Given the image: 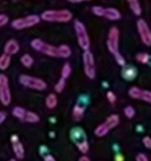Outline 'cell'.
<instances>
[{"label": "cell", "mask_w": 151, "mask_h": 161, "mask_svg": "<svg viewBox=\"0 0 151 161\" xmlns=\"http://www.w3.org/2000/svg\"><path fill=\"white\" fill-rule=\"evenodd\" d=\"M74 29H75V33L76 36H77L78 45L81 47V49H83L84 51H87L89 49V47H91V40H89L88 33H87L85 25L81 21L75 20Z\"/></svg>", "instance_id": "cell-2"}, {"label": "cell", "mask_w": 151, "mask_h": 161, "mask_svg": "<svg viewBox=\"0 0 151 161\" xmlns=\"http://www.w3.org/2000/svg\"><path fill=\"white\" fill-rule=\"evenodd\" d=\"M107 98H108V101L110 102L111 104H114L116 102V95L114 94L113 92L109 91V92H107Z\"/></svg>", "instance_id": "cell-35"}, {"label": "cell", "mask_w": 151, "mask_h": 161, "mask_svg": "<svg viewBox=\"0 0 151 161\" xmlns=\"http://www.w3.org/2000/svg\"><path fill=\"white\" fill-rule=\"evenodd\" d=\"M107 47L113 55L119 53V30H118L117 27H113L109 30Z\"/></svg>", "instance_id": "cell-9"}, {"label": "cell", "mask_w": 151, "mask_h": 161, "mask_svg": "<svg viewBox=\"0 0 151 161\" xmlns=\"http://www.w3.org/2000/svg\"><path fill=\"white\" fill-rule=\"evenodd\" d=\"M128 94H129V96H130L131 98H133V99H140V94H141V90H140L139 87H136V86H133V87H131L130 90H129Z\"/></svg>", "instance_id": "cell-26"}, {"label": "cell", "mask_w": 151, "mask_h": 161, "mask_svg": "<svg viewBox=\"0 0 151 161\" xmlns=\"http://www.w3.org/2000/svg\"><path fill=\"white\" fill-rule=\"evenodd\" d=\"M11 140H12V142H16V141H18V137H17V136H12L11 137Z\"/></svg>", "instance_id": "cell-42"}, {"label": "cell", "mask_w": 151, "mask_h": 161, "mask_svg": "<svg viewBox=\"0 0 151 161\" xmlns=\"http://www.w3.org/2000/svg\"><path fill=\"white\" fill-rule=\"evenodd\" d=\"M129 3V7L132 10V12L136 16H140L141 14V7H140L139 0H127Z\"/></svg>", "instance_id": "cell-20"}, {"label": "cell", "mask_w": 151, "mask_h": 161, "mask_svg": "<svg viewBox=\"0 0 151 161\" xmlns=\"http://www.w3.org/2000/svg\"><path fill=\"white\" fill-rule=\"evenodd\" d=\"M0 102L5 106H8L11 103L9 80L5 74H0Z\"/></svg>", "instance_id": "cell-6"}, {"label": "cell", "mask_w": 151, "mask_h": 161, "mask_svg": "<svg viewBox=\"0 0 151 161\" xmlns=\"http://www.w3.org/2000/svg\"><path fill=\"white\" fill-rule=\"evenodd\" d=\"M142 142H143L144 147L148 148V149H151V138L148 136H146L143 139H142Z\"/></svg>", "instance_id": "cell-34"}, {"label": "cell", "mask_w": 151, "mask_h": 161, "mask_svg": "<svg viewBox=\"0 0 151 161\" xmlns=\"http://www.w3.org/2000/svg\"><path fill=\"white\" fill-rule=\"evenodd\" d=\"M25 112H27V110H25V108L20 107V106H16V107H14V109H12V115L19 119H23Z\"/></svg>", "instance_id": "cell-24"}, {"label": "cell", "mask_w": 151, "mask_h": 161, "mask_svg": "<svg viewBox=\"0 0 151 161\" xmlns=\"http://www.w3.org/2000/svg\"><path fill=\"white\" fill-rule=\"evenodd\" d=\"M85 113V107L81 105H75L73 108V118L74 120H81L84 116Z\"/></svg>", "instance_id": "cell-18"}, {"label": "cell", "mask_w": 151, "mask_h": 161, "mask_svg": "<svg viewBox=\"0 0 151 161\" xmlns=\"http://www.w3.org/2000/svg\"><path fill=\"white\" fill-rule=\"evenodd\" d=\"M19 82L22 84L23 86L28 88H31V90L36 91H45L47 90V83L44 80H41L39 77H34V76L30 75H21L19 77Z\"/></svg>", "instance_id": "cell-4"}, {"label": "cell", "mask_w": 151, "mask_h": 161, "mask_svg": "<svg viewBox=\"0 0 151 161\" xmlns=\"http://www.w3.org/2000/svg\"><path fill=\"white\" fill-rule=\"evenodd\" d=\"M72 3H84V1H92V0H67Z\"/></svg>", "instance_id": "cell-39"}, {"label": "cell", "mask_w": 151, "mask_h": 161, "mask_svg": "<svg viewBox=\"0 0 151 161\" xmlns=\"http://www.w3.org/2000/svg\"><path fill=\"white\" fill-rule=\"evenodd\" d=\"M45 105L49 109H53V108L56 107L58 105V97H56L55 94L51 93L47 96V99H45Z\"/></svg>", "instance_id": "cell-16"}, {"label": "cell", "mask_w": 151, "mask_h": 161, "mask_svg": "<svg viewBox=\"0 0 151 161\" xmlns=\"http://www.w3.org/2000/svg\"><path fill=\"white\" fill-rule=\"evenodd\" d=\"M78 161H91V159H89L88 157H86V156H82L80 159H78Z\"/></svg>", "instance_id": "cell-40"}, {"label": "cell", "mask_w": 151, "mask_h": 161, "mask_svg": "<svg viewBox=\"0 0 151 161\" xmlns=\"http://www.w3.org/2000/svg\"><path fill=\"white\" fill-rule=\"evenodd\" d=\"M136 160H137V161H149L148 157H147L144 153H139L137 156V158H136Z\"/></svg>", "instance_id": "cell-36"}, {"label": "cell", "mask_w": 151, "mask_h": 161, "mask_svg": "<svg viewBox=\"0 0 151 161\" xmlns=\"http://www.w3.org/2000/svg\"><path fill=\"white\" fill-rule=\"evenodd\" d=\"M116 161H124V157L121 154H117L116 156Z\"/></svg>", "instance_id": "cell-41"}, {"label": "cell", "mask_w": 151, "mask_h": 161, "mask_svg": "<svg viewBox=\"0 0 151 161\" xmlns=\"http://www.w3.org/2000/svg\"><path fill=\"white\" fill-rule=\"evenodd\" d=\"M8 161H17L16 159H10V160H8Z\"/></svg>", "instance_id": "cell-43"}, {"label": "cell", "mask_w": 151, "mask_h": 161, "mask_svg": "<svg viewBox=\"0 0 151 161\" xmlns=\"http://www.w3.org/2000/svg\"><path fill=\"white\" fill-rule=\"evenodd\" d=\"M9 21V18L6 14H0V28H3V25H6Z\"/></svg>", "instance_id": "cell-33"}, {"label": "cell", "mask_w": 151, "mask_h": 161, "mask_svg": "<svg viewBox=\"0 0 151 161\" xmlns=\"http://www.w3.org/2000/svg\"><path fill=\"white\" fill-rule=\"evenodd\" d=\"M114 56H115L116 62H117L118 64L120 65V66H125V65H126V60H125V58L120 53L116 54V55H114Z\"/></svg>", "instance_id": "cell-32"}, {"label": "cell", "mask_w": 151, "mask_h": 161, "mask_svg": "<svg viewBox=\"0 0 151 161\" xmlns=\"http://www.w3.org/2000/svg\"><path fill=\"white\" fill-rule=\"evenodd\" d=\"M71 137L76 143L81 142L83 140H86V137H85V134L81 128H75V129L72 130L71 132Z\"/></svg>", "instance_id": "cell-14"}, {"label": "cell", "mask_w": 151, "mask_h": 161, "mask_svg": "<svg viewBox=\"0 0 151 161\" xmlns=\"http://www.w3.org/2000/svg\"><path fill=\"white\" fill-rule=\"evenodd\" d=\"M140 99L144 101L147 103H151V92L150 91H143L141 90V94H140Z\"/></svg>", "instance_id": "cell-29"}, {"label": "cell", "mask_w": 151, "mask_h": 161, "mask_svg": "<svg viewBox=\"0 0 151 161\" xmlns=\"http://www.w3.org/2000/svg\"><path fill=\"white\" fill-rule=\"evenodd\" d=\"M0 1H1V0H0Z\"/></svg>", "instance_id": "cell-44"}, {"label": "cell", "mask_w": 151, "mask_h": 161, "mask_svg": "<svg viewBox=\"0 0 151 161\" xmlns=\"http://www.w3.org/2000/svg\"><path fill=\"white\" fill-rule=\"evenodd\" d=\"M83 64H84L85 75L88 78H91V80L95 78V61H94L93 53L91 51H88V50L84 51V53H83Z\"/></svg>", "instance_id": "cell-8"}, {"label": "cell", "mask_w": 151, "mask_h": 161, "mask_svg": "<svg viewBox=\"0 0 151 161\" xmlns=\"http://www.w3.org/2000/svg\"><path fill=\"white\" fill-rule=\"evenodd\" d=\"M12 149H14V152L16 154L17 159L21 160V159L25 158V147H23V145L19 140L16 141V142H12Z\"/></svg>", "instance_id": "cell-13"}, {"label": "cell", "mask_w": 151, "mask_h": 161, "mask_svg": "<svg viewBox=\"0 0 151 161\" xmlns=\"http://www.w3.org/2000/svg\"><path fill=\"white\" fill-rule=\"evenodd\" d=\"M121 75L125 80H132L137 76V69L133 66H125L121 72Z\"/></svg>", "instance_id": "cell-12"}, {"label": "cell", "mask_w": 151, "mask_h": 161, "mask_svg": "<svg viewBox=\"0 0 151 161\" xmlns=\"http://www.w3.org/2000/svg\"><path fill=\"white\" fill-rule=\"evenodd\" d=\"M71 72H72V67H71V65H70V63H65L62 67V72H61V74H62V78L66 80V78L71 75Z\"/></svg>", "instance_id": "cell-27"}, {"label": "cell", "mask_w": 151, "mask_h": 161, "mask_svg": "<svg viewBox=\"0 0 151 161\" xmlns=\"http://www.w3.org/2000/svg\"><path fill=\"white\" fill-rule=\"evenodd\" d=\"M19 49H20V45L16 40H9L5 45V53L11 56L14 54L18 53Z\"/></svg>", "instance_id": "cell-11"}, {"label": "cell", "mask_w": 151, "mask_h": 161, "mask_svg": "<svg viewBox=\"0 0 151 161\" xmlns=\"http://www.w3.org/2000/svg\"><path fill=\"white\" fill-rule=\"evenodd\" d=\"M136 60L141 64H148L150 61V55L148 53H139L136 56Z\"/></svg>", "instance_id": "cell-25"}, {"label": "cell", "mask_w": 151, "mask_h": 161, "mask_svg": "<svg viewBox=\"0 0 151 161\" xmlns=\"http://www.w3.org/2000/svg\"><path fill=\"white\" fill-rule=\"evenodd\" d=\"M7 116H8V115H7V113H6V112H3V110H1V112H0V125H1V124L6 120Z\"/></svg>", "instance_id": "cell-37"}, {"label": "cell", "mask_w": 151, "mask_h": 161, "mask_svg": "<svg viewBox=\"0 0 151 161\" xmlns=\"http://www.w3.org/2000/svg\"><path fill=\"white\" fill-rule=\"evenodd\" d=\"M76 145H77L78 150H80L82 153H86V152L88 151L89 145H88V142H87V140H83V141H81V142L76 143Z\"/></svg>", "instance_id": "cell-28"}, {"label": "cell", "mask_w": 151, "mask_h": 161, "mask_svg": "<svg viewBox=\"0 0 151 161\" xmlns=\"http://www.w3.org/2000/svg\"><path fill=\"white\" fill-rule=\"evenodd\" d=\"M10 62H11L10 55H8V54H6V53L3 54V55L0 56V69H1V71L7 69L10 65Z\"/></svg>", "instance_id": "cell-21"}, {"label": "cell", "mask_w": 151, "mask_h": 161, "mask_svg": "<svg viewBox=\"0 0 151 161\" xmlns=\"http://www.w3.org/2000/svg\"><path fill=\"white\" fill-rule=\"evenodd\" d=\"M40 20H41V18L39 16L31 14V16L25 17V18L16 19V20L12 21L11 25H12V28L16 30H23V29H28V28L36 25L40 22Z\"/></svg>", "instance_id": "cell-5"}, {"label": "cell", "mask_w": 151, "mask_h": 161, "mask_svg": "<svg viewBox=\"0 0 151 161\" xmlns=\"http://www.w3.org/2000/svg\"><path fill=\"white\" fill-rule=\"evenodd\" d=\"M124 113L127 118H133V116H135V114H136V110L132 106H127V107L125 108Z\"/></svg>", "instance_id": "cell-30"}, {"label": "cell", "mask_w": 151, "mask_h": 161, "mask_svg": "<svg viewBox=\"0 0 151 161\" xmlns=\"http://www.w3.org/2000/svg\"><path fill=\"white\" fill-rule=\"evenodd\" d=\"M58 50H59V58H70L72 54V50L69 45L62 44L58 47Z\"/></svg>", "instance_id": "cell-17"}, {"label": "cell", "mask_w": 151, "mask_h": 161, "mask_svg": "<svg viewBox=\"0 0 151 161\" xmlns=\"http://www.w3.org/2000/svg\"><path fill=\"white\" fill-rule=\"evenodd\" d=\"M105 124H106V126L108 127L109 130L113 129V128H115V127H117L118 124H119V116H118V115H116V114L110 115V116L106 119Z\"/></svg>", "instance_id": "cell-15"}, {"label": "cell", "mask_w": 151, "mask_h": 161, "mask_svg": "<svg viewBox=\"0 0 151 161\" xmlns=\"http://www.w3.org/2000/svg\"><path fill=\"white\" fill-rule=\"evenodd\" d=\"M22 120L27 121V123H31V124H34V123H38L40 120V117H39L38 114L33 112H25V117H23Z\"/></svg>", "instance_id": "cell-19"}, {"label": "cell", "mask_w": 151, "mask_h": 161, "mask_svg": "<svg viewBox=\"0 0 151 161\" xmlns=\"http://www.w3.org/2000/svg\"><path fill=\"white\" fill-rule=\"evenodd\" d=\"M64 87H65V80H64V78H61L58 83L55 84V86H54V90H55L56 93H61V92H63Z\"/></svg>", "instance_id": "cell-31"}, {"label": "cell", "mask_w": 151, "mask_h": 161, "mask_svg": "<svg viewBox=\"0 0 151 161\" xmlns=\"http://www.w3.org/2000/svg\"><path fill=\"white\" fill-rule=\"evenodd\" d=\"M44 161H56L55 158H54L53 156H51V154H48V156L44 157Z\"/></svg>", "instance_id": "cell-38"}, {"label": "cell", "mask_w": 151, "mask_h": 161, "mask_svg": "<svg viewBox=\"0 0 151 161\" xmlns=\"http://www.w3.org/2000/svg\"><path fill=\"white\" fill-rule=\"evenodd\" d=\"M109 129L108 127L106 126V124H100L99 126H97V128L95 129V135L97 137H104L106 136L107 134H108Z\"/></svg>", "instance_id": "cell-22"}, {"label": "cell", "mask_w": 151, "mask_h": 161, "mask_svg": "<svg viewBox=\"0 0 151 161\" xmlns=\"http://www.w3.org/2000/svg\"><path fill=\"white\" fill-rule=\"evenodd\" d=\"M20 61H21V63H22V65L25 67H31L32 65H33V63H34L33 58H32L30 54H25V55H22V56H21V58H20Z\"/></svg>", "instance_id": "cell-23"}, {"label": "cell", "mask_w": 151, "mask_h": 161, "mask_svg": "<svg viewBox=\"0 0 151 161\" xmlns=\"http://www.w3.org/2000/svg\"><path fill=\"white\" fill-rule=\"evenodd\" d=\"M137 28H138V32H139V34H140V38H141V41L146 45L150 47L151 45V30H150V28H149L148 23H147L143 19H139L137 22Z\"/></svg>", "instance_id": "cell-10"}, {"label": "cell", "mask_w": 151, "mask_h": 161, "mask_svg": "<svg viewBox=\"0 0 151 161\" xmlns=\"http://www.w3.org/2000/svg\"><path fill=\"white\" fill-rule=\"evenodd\" d=\"M92 11L95 16L98 17H105L106 19L111 21H117L120 19L121 14L116 8H103L100 6H95L92 8Z\"/></svg>", "instance_id": "cell-7"}, {"label": "cell", "mask_w": 151, "mask_h": 161, "mask_svg": "<svg viewBox=\"0 0 151 161\" xmlns=\"http://www.w3.org/2000/svg\"><path fill=\"white\" fill-rule=\"evenodd\" d=\"M31 47H33L36 51L41 52V53L45 54L48 56H52V58H59V50L56 47L49 44V43L44 42L41 39H34L31 41Z\"/></svg>", "instance_id": "cell-3"}, {"label": "cell", "mask_w": 151, "mask_h": 161, "mask_svg": "<svg viewBox=\"0 0 151 161\" xmlns=\"http://www.w3.org/2000/svg\"><path fill=\"white\" fill-rule=\"evenodd\" d=\"M40 18L48 22H69L73 18V14L66 9L47 10V11L42 12Z\"/></svg>", "instance_id": "cell-1"}]
</instances>
